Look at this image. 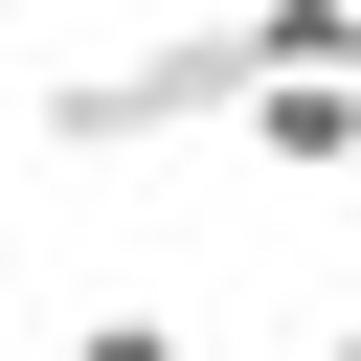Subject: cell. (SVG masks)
Returning a JSON list of instances; mask_svg holds the SVG:
<instances>
[{
    "label": "cell",
    "mask_w": 361,
    "mask_h": 361,
    "mask_svg": "<svg viewBox=\"0 0 361 361\" xmlns=\"http://www.w3.org/2000/svg\"><path fill=\"white\" fill-rule=\"evenodd\" d=\"M158 135H248V23H158L45 68V158H158Z\"/></svg>",
    "instance_id": "cell-1"
},
{
    "label": "cell",
    "mask_w": 361,
    "mask_h": 361,
    "mask_svg": "<svg viewBox=\"0 0 361 361\" xmlns=\"http://www.w3.org/2000/svg\"><path fill=\"white\" fill-rule=\"evenodd\" d=\"M248 180H361V68H271L248 90Z\"/></svg>",
    "instance_id": "cell-2"
},
{
    "label": "cell",
    "mask_w": 361,
    "mask_h": 361,
    "mask_svg": "<svg viewBox=\"0 0 361 361\" xmlns=\"http://www.w3.org/2000/svg\"><path fill=\"white\" fill-rule=\"evenodd\" d=\"M68 361H203V338H180L158 293H113V316H68Z\"/></svg>",
    "instance_id": "cell-3"
},
{
    "label": "cell",
    "mask_w": 361,
    "mask_h": 361,
    "mask_svg": "<svg viewBox=\"0 0 361 361\" xmlns=\"http://www.w3.org/2000/svg\"><path fill=\"white\" fill-rule=\"evenodd\" d=\"M293 361H338V338H293Z\"/></svg>",
    "instance_id": "cell-4"
},
{
    "label": "cell",
    "mask_w": 361,
    "mask_h": 361,
    "mask_svg": "<svg viewBox=\"0 0 361 361\" xmlns=\"http://www.w3.org/2000/svg\"><path fill=\"white\" fill-rule=\"evenodd\" d=\"M338 361H361V338H338Z\"/></svg>",
    "instance_id": "cell-5"
}]
</instances>
